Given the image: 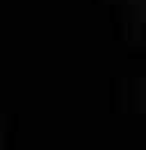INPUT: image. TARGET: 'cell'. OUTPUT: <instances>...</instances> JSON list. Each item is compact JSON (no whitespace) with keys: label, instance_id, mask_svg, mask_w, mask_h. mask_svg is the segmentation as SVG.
I'll return each mask as SVG.
<instances>
[]
</instances>
